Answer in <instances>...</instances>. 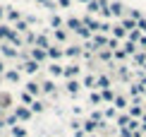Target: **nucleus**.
<instances>
[{"label":"nucleus","instance_id":"nucleus-1","mask_svg":"<svg viewBox=\"0 0 146 137\" xmlns=\"http://www.w3.org/2000/svg\"><path fill=\"white\" fill-rule=\"evenodd\" d=\"M127 116H129L132 120H141V118L146 116V111H144L139 103H132V106H129V113H127Z\"/></svg>","mask_w":146,"mask_h":137},{"label":"nucleus","instance_id":"nucleus-2","mask_svg":"<svg viewBox=\"0 0 146 137\" xmlns=\"http://www.w3.org/2000/svg\"><path fill=\"white\" fill-rule=\"evenodd\" d=\"M129 94H132V96L137 99V96H141V94H146V87H144L141 82H134V84L129 87Z\"/></svg>","mask_w":146,"mask_h":137},{"label":"nucleus","instance_id":"nucleus-3","mask_svg":"<svg viewBox=\"0 0 146 137\" xmlns=\"http://www.w3.org/2000/svg\"><path fill=\"white\" fill-rule=\"evenodd\" d=\"M122 51H125L127 55H137V43H132V41H127V43H125V48H122Z\"/></svg>","mask_w":146,"mask_h":137},{"label":"nucleus","instance_id":"nucleus-4","mask_svg":"<svg viewBox=\"0 0 146 137\" xmlns=\"http://www.w3.org/2000/svg\"><path fill=\"white\" fill-rule=\"evenodd\" d=\"M110 15H115V17L122 15V3H113L110 5Z\"/></svg>","mask_w":146,"mask_h":137},{"label":"nucleus","instance_id":"nucleus-5","mask_svg":"<svg viewBox=\"0 0 146 137\" xmlns=\"http://www.w3.org/2000/svg\"><path fill=\"white\" fill-rule=\"evenodd\" d=\"M134 63H137L139 67H146V53H137V55H134Z\"/></svg>","mask_w":146,"mask_h":137},{"label":"nucleus","instance_id":"nucleus-6","mask_svg":"<svg viewBox=\"0 0 146 137\" xmlns=\"http://www.w3.org/2000/svg\"><path fill=\"white\" fill-rule=\"evenodd\" d=\"M113 34L117 36V39H125V34H127V29L122 27V24H120V27H115V29H113Z\"/></svg>","mask_w":146,"mask_h":137},{"label":"nucleus","instance_id":"nucleus-7","mask_svg":"<svg viewBox=\"0 0 146 137\" xmlns=\"http://www.w3.org/2000/svg\"><path fill=\"white\" fill-rule=\"evenodd\" d=\"M115 106H117V108H129V106H127V99H125V96H115Z\"/></svg>","mask_w":146,"mask_h":137},{"label":"nucleus","instance_id":"nucleus-8","mask_svg":"<svg viewBox=\"0 0 146 137\" xmlns=\"http://www.w3.org/2000/svg\"><path fill=\"white\" fill-rule=\"evenodd\" d=\"M122 27L129 29V32H134V29H137V22H134V19H122Z\"/></svg>","mask_w":146,"mask_h":137},{"label":"nucleus","instance_id":"nucleus-9","mask_svg":"<svg viewBox=\"0 0 146 137\" xmlns=\"http://www.w3.org/2000/svg\"><path fill=\"white\" fill-rule=\"evenodd\" d=\"M101 99H106V101H115V94H113L110 89H106V91L101 94Z\"/></svg>","mask_w":146,"mask_h":137},{"label":"nucleus","instance_id":"nucleus-10","mask_svg":"<svg viewBox=\"0 0 146 137\" xmlns=\"http://www.w3.org/2000/svg\"><path fill=\"white\" fill-rule=\"evenodd\" d=\"M98 87L106 91V89H108V77H98Z\"/></svg>","mask_w":146,"mask_h":137},{"label":"nucleus","instance_id":"nucleus-11","mask_svg":"<svg viewBox=\"0 0 146 137\" xmlns=\"http://www.w3.org/2000/svg\"><path fill=\"white\" fill-rule=\"evenodd\" d=\"M120 137H134V132H129L127 128H120Z\"/></svg>","mask_w":146,"mask_h":137},{"label":"nucleus","instance_id":"nucleus-12","mask_svg":"<svg viewBox=\"0 0 146 137\" xmlns=\"http://www.w3.org/2000/svg\"><path fill=\"white\" fill-rule=\"evenodd\" d=\"M86 130H89V132H94V130H96V123H94V120L86 123Z\"/></svg>","mask_w":146,"mask_h":137},{"label":"nucleus","instance_id":"nucleus-13","mask_svg":"<svg viewBox=\"0 0 146 137\" xmlns=\"http://www.w3.org/2000/svg\"><path fill=\"white\" fill-rule=\"evenodd\" d=\"M141 132H146V116L141 118Z\"/></svg>","mask_w":146,"mask_h":137},{"label":"nucleus","instance_id":"nucleus-14","mask_svg":"<svg viewBox=\"0 0 146 137\" xmlns=\"http://www.w3.org/2000/svg\"><path fill=\"white\" fill-rule=\"evenodd\" d=\"M139 46H144V48H146V36H141V39H139Z\"/></svg>","mask_w":146,"mask_h":137},{"label":"nucleus","instance_id":"nucleus-15","mask_svg":"<svg viewBox=\"0 0 146 137\" xmlns=\"http://www.w3.org/2000/svg\"><path fill=\"white\" fill-rule=\"evenodd\" d=\"M144 106H146V103H144ZM144 111H146V108H144Z\"/></svg>","mask_w":146,"mask_h":137},{"label":"nucleus","instance_id":"nucleus-16","mask_svg":"<svg viewBox=\"0 0 146 137\" xmlns=\"http://www.w3.org/2000/svg\"><path fill=\"white\" fill-rule=\"evenodd\" d=\"M144 96H146V94H144Z\"/></svg>","mask_w":146,"mask_h":137}]
</instances>
